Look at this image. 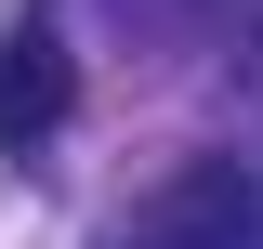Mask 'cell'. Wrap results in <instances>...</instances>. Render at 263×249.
<instances>
[{
    "instance_id": "6da1fadb",
    "label": "cell",
    "mask_w": 263,
    "mask_h": 249,
    "mask_svg": "<svg viewBox=\"0 0 263 249\" xmlns=\"http://www.w3.org/2000/svg\"><path fill=\"white\" fill-rule=\"evenodd\" d=\"M250 223H263L250 157H184V171H158V184L105 223V249H237Z\"/></svg>"
},
{
    "instance_id": "7a4b0ae2",
    "label": "cell",
    "mask_w": 263,
    "mask_h": 249,
    "mask_svg": "<svg viewBox=\"0 0 263 249\" xmlns=\"http://www.w3.org/2000/svg\"><path fill=\"white\" fill-rule=\"evenodd\" d=\"M66 105H79L66 39H53V27H13V39H0V144H13V157H27V144H53V131H66Z\"/></svg>"
}]
</instances>
